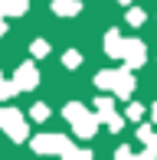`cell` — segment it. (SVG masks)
I'll use <instances>...</instances> for the list:
<instances>
[{"instance_id":"6da1fadb","label":"cell","mask_w":157,"mask_h":160,"mask_svg":"<svg viewBox=\"0 0 157 160\" xmlns=\"http://www.w3.org/2000/svg\"><path fill=\"white\" fill-rule=\"evenodd\" d=\"M95 85L102 92H111L115 98H131L134 95V75H131V69H105V72H98L95 75Z\"/></svg>"},{"instance_id":"7a4b0ae2","label":"cell","mask_w":157,"mask_h":160,"mask_svg":"<svg viewBox=\"0 0 157 160\" xmlns=\"http://www.w3.org/2000/svg\"><path fill=\"white\" fill-rule=\"evenodd\" d=\"M62 114H66V121L72 124V131L82 137V141H92V137H95V131H98V118H95V111L82 108L78 101H69V105L62 108Z\"/></svg>"},{"instance_id":"3957f363","label":"cell","mask_w":157,"mask_h":160,"mask_svg":"<svg viewBox=\"0 0 157 160\" xmlns=\"http://www.w3.org/2000/svg\"><path fill=\"white\" fill-rule=\"evenodd\" d=\"M0 128H3V134L10 137V141L23 144L26 134H30V128H26V114L20 111V108H0Z\"/></svg>"},{"instance_id":"277c9868","label":"cell","mask_w":157,"mask_h":160,"mask_svg":"<svg viewBox=\"0 0 157 160\" xmlns=\"http://www.w3.org/2000/svg\"><path fill=\"white\" fill-rule=\"evenodd\" d=\"M95 118H98V124H105L111 134H118V131L124 128V118L115 111V101L111 98H95Z\"/></svg>"},{"instance_id":"5b68a950","label":"cell","mask_w":157,"mask_h":160,"mask_svg":"<svg viewBox=\"0 0 157 160\" xmlns=\"http://www.w3.org/2000/svg\"><path fill=\"white\" fill-rule=\"evenodd\" d=\"M121 59L128 69H141L147 62V46L141 39H121Z\"/></svg>"},{"instance_id":"8992f818","label":"cell","mask_w":157,"mask_h":160,"mask_svg":"<svg viewBox=\"0 0 157 160\" xmlns=\"http://www.w3.org/2000/svg\"><path fill=\"white\" fill-rule=\"evenodd\" d=\"M66 144H69V137L66 134H33V150L36 154H62L66 150Z\"/></svg>"},{"instance_id":"52a82bcc","label":"cell","mask_w":157,"mask_h":160,"mask_svg":"<svg viewBox=\"0 0 157 160\" xmlns=\"http://www.w3.org/2000/svg\"><path fill=\"white\" fill-rule=\"evenodd\" d=\"M13 85H17V92H33L39 85V69L33 62H20L13 72Z\"/></svg>"},{"instance_id":"ba28073f","label":"cell","mask_w":157,"mask_h":160,"mask_svg":"<svg viewBox=\"0 0 157 160\" xmlns=\"http://www.w3.org/2000/svg\"><path fill=\"white\" fill-rule=\"evenodd\" d=\"M138 141H144L147 147H144V154H141V160H151V157H157V131L154 128H147V124H141L138 128Z\"/></svg>"},{"instance_id":"9c48e42d","label":"cell","mask_w":157,"mask_h":160,"mask_svg":"<svg viewBox=\"0 0 157 160\" xmlns=\"http://www.w3.org/2000/svg\"><path fill=\"white\" fill-rule=\"evenodd\" d=\"M30 10V0H0V13L3 17H23Z\"/></svg>"},{"instance_id":"30bf717a","label":"cell","mask_w":157,"mask_h":160,"mask_svg":"<svg viewBox=\"0 0 157 160\" xmlns=\"http://www.w3.org/2000/svg\"><path fill=\"white\" fill-rule=\"evenodd\" d=\"M53 13L56 17H75L78 10H82V3H78V0H53Z\"/></svg>"},{"instance_id":"8fae6325","label":"cell","mask_w":157,"mask_h":160,"mask_svg":"<svg viewBox=\"0 0 157 160\" xmlns=\"http://www.w3.org/2000/svg\"><path fill=\"white\" fill-rule=\"evenodd\" d=\"M105 56L121 59V33L118 30H108V33H105Z\"/></svg>"},{"instance_id":"7c38bea8","label":"cell","mask_w":157,"mask_h":160,"mask_svg":"<svg viewBox=\"0 0 157 160\" xmlns=\"http://www.w3.org/2000/svg\"><path fill=\"white\" fill-rule=\"evenodd\" d=\"M17 95V85H13V78H7L3 72H0V101H7V98H13Z\"/></svg>"},{"instance_id":"4fadbf2b","label":"cell","mask_w":157,"mask_h":160,"mask_svg":"<svg viewBox=\"0 0 157 160\" xmlns=\"http://www.w3.org/2000/svg\"><path fill=\"white\" fill-rule=\"evenodd\" d=\"M124 20H128V23H131V26H141V23H144V20H147V13L144 10H141V7H128V13H124Z\"/></svg>"},{"instance_id":"5bb4252c","label":"cell","mask_w":157,"mask_h":160,"mask_svg":"<svg viewBox=\"0 0 157 160\" xmlns=\"http://www.w3.org/2000/svg\"><path fill=\"white\" fill-rule=\"evenodd\" d=\"M62 65H66V69H78V65H82V52H78V49H66V52H62Z\"/></svg>"},{"instance_id":"9a60e30c","label":"cell","mask_w":157,"mask_h":160,"mask_svg":"<svg viewBox=\"0 0 157 160\" xmlns=\"http://www.w3.org/2000/svg\"><path fill=\"white\" fill-rule=\"evenodd\" d=\"M124 118H128V121H141V118H144V105H138V101H131V98H128Z\"/></svg>"},{"instance_id":"2e32d148","label":"cell","mask_w":157,"mask_h":160,"mask_svg":"<svg viewBox=\"0 0 157 160\" xmlns=\"http://www.w3.org/2000/svg\"><path fill=\"white\" fill-rule=\"evenodd\" d=\"M30 118H33V121H46V118H49V105H43V101H36V105L30 108Z\"/></svg>"},{"instance_id":"e0dca14e","label":"cell","mask_w":157,"mask_h":160,"mask_svg":"<svg viewBox=\"0 0 157 160\" xmlns=\"http://www.w3.org/2000/svg\"><path fill=\"white\" fill-rule=\"evenodd\" d=\"M30 52L36 56V59H43V56L49 52V42H46V39H33V46H30Z\"/></svg>"},{"instance_id":"ac0fdd59","label":"cell","mask_w":157,"mask_h":160,"mask_svg":"<svg viewBox=\"0 0 157 160\" xmlns=\"http://www.w3.org/2000/svg\"><path fill=\"white\" fill-rule=\"evenodd\" d=\"M3 30H7V23H3V13H0V36H3Z\"/></svg>"},{"instance_id":"d6986e66","label":"cell","mask_w":157,"mask_h":160,"mask_svg":"<svg viewBox=\"0 0 157 160\" xmlns=\"http://www.w3.org/2000/svg\"><path fill=\"white\" fill-rule=\"evenodd\" d=\"M151 118H154V124H157V105H154V108H151Z\"/></svg>"},{"instance_id":"ffe728a7","label":"cell","mask_w":157,"mask_h":160,"mask_svg":"<svg viewBox=\"0 0 157 160\" xmlns=\"http://www.w3.org/2000/svg\"><path fill=\"white\" fill-rule=\"evenodd\" d=\"M118 3H124V7H131V3H134V0H118Z\"/></svg>"}]
</instances>
